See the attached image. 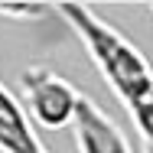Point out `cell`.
Returning <instances> with one entry per match:
<instances>
[{"label":"cell","mask_w":153,"mask_h":153,"mask_svg":"<svg viewBox=\"0 0 153 153\" xmlns=\"http://www.w3.org/2000/svg\"><path fill=\"white\" fill-rule=\"evenodd\" d=\"M56 13L82 39V46L88 49L94 68L101 72L108 88L124 101L127 111H134L153 91V68H150V62L140 56V49L130 39H124L121 33L104 16H98L91 7L62 3V7H56Z\"/></svg>","instance_id":"obj_1"},{"label":"cell","mask_w":153,"mask_h":153,"mask_svg":"<svg viewBox=\"0 0 153 153\" xmlns=\"http://www.w3.org/2000/svg\"><path fill=\"white\" fill-rule=\"evenodd\" d=\"M20 91L23 104L33 114V121L46 130H62L75 117V104H78V88H72L62 75H56L46 65H30L20 75Z\"/></svg>","instance_id":"obj_2"},{"label":"cell","mask_w":153,"mask_h":153,"mask_svg":"<svg viewBox=\"0 0 153 153\" xmlns=\"http://www.w3.org/2000/svg\"><path fill=\"white\" fill-rule=\"evenodd\" d=\"M72 130H75L78 153H134L130 140L121 130V124L114 121L104 108H98L88 94H78Z\"/></svg>","instance_id":"obj_3"},{"label":"cell","mask_w":153,"mask_h":153,"mask_svg":"<svg viewBox=\"0 0 153 153\" xmlns=\"http://www.w3.org/2000/svg\"><path fill=\"white\" fill-rule=\"evenodd\" d=\"M0 153H49L39 143L23 104L3 82H0Z\"/></svg>","instance_id":"obj_4"},{"label":"cell","mask_w":153,"mask_h":153,"mask_svg":"<svg viewBox=\"0 0 153 153\" xmlns=\"http://www.w3.org/2000/svg\"><path fill=\"white\" fill-rule=\"evenodd\" d=\"M134 114V124H137V130L143 134V140H147V147H150V153H153V91L130 111Z\"/></svg>","instance_id":"obj_5"},{"label":"cell","mask_w":153,"mask_h":153,"mask_svg":"<svg viewBox=\"0 0 153 153\" xmlns=\"http://www.w3.org/2000/svg\"><path fill=\"white\" fill-rule=\"evenodd\" d=\"M3 16H16V20H33V16H46L49 7H0Z\"/></svg>","instance_id":"obj_6"}]
</instances>
